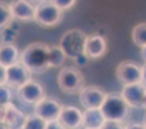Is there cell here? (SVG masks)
<instances>
[{
    "mask_svg": "<svg viewBox=\"0 0 146 129\" xmlns=\"http://www.w3.org/2000/svg\"><path fill=\"white\" fill-rule=\"evenodd\" d=\"M5 76H7V68L3 64H0V84L5 83Z\"/></svg>",
    "mask_w": 146,
    "mask_h": 129,
    "instance_id": "cell-28",
    "label": "cell"
},
{
    "mask_svg": "<svg viewBox=\"0 0 146 129\" xmlns=\"http://www.w3.org/2000/svg\"><path fill=\"white\" fill-rule=\"evenodd\" d=\"M12 13H10L9 2H2L0 0V30L9 28V25L12 23Z\"/></svg>",
    "mask_w": 146,
    "mask_h": 129,
    "instance_id": "cell-20",
    "label": "cell"
},
{
    "mask_svg": "<svg viewBox=\"0 0 146 129\" xmlns=\"http://www.w3.org/2000/svg\"><path fill=\"white\" fill-rule=\"evenodd\" d=\"M20 60V51L13 43H2L0 45V64H3L5 68L10 64L17 63Z\"/></svg>",
    "mask_w": 146,
    "mask_h": 129,
    "instance_id": "cell-17",
    "label": "cell"
},
{
    "mask_svg": "<svg viewBox=\"0 0 146 129\" xmlns=\"http://www.w3.org/2000/svg\"><path fill=\"white\" fill-rule=\"evenodd\" d=\"M100 129H125V124L121 121H110L105 119V122L100 126Z\"/></svg>",
    "mask_w": 146,
    "mask_h": 129,
    "instance_id": "cell-24",
    "label": "cell"
},
{
    "mask_svg": "<svg viewBox=\"0 0 146 129\" xmlns=\"http://www.w3.org/2000/svg\"><path fill=\"white\" fill-rule=\"evenodd\" d=\"M12 98H13V88H10L9 84L2 83L0 84V106L10 104Z\"/></svg>",
    "mask_w": 146,
    "mask_h": 129,
    "instance_id": "cell-22",
    "label": "cell"
},
{
    "mask_svg": "<svg viewBox=\"0 0 146 129\" xmlns=\"http://www.w3.org/2000/svg\"><path fill=\"white\" fill-rule=\"evenodd\" d=\"M100 109L105 116V119L121 121V122L128 118V113H129V108L119 93H106Z\"/></svg>",
    "mask_w": 146,
    "mask_h": 129,
    "instance_id": "cell-2",
    "label": "cell"
},
{
    "mask_svg": "<svg viewBox=\"0 0 146 129\" xmlns=\"http://www.w3.org/2000/svg\"><path fill=\"white\" fill-rule=\"evenodd\" d=\"M0 129H10V128L5 124V122H2V121H0Z\"/></svg>",
    "mask_w": 146,
    "mask_h": 129,
    "instance_id": "cell-31",
    "label": "cell"
},
{
    "mask_svg": "<svg viewBox=\"0 0 146 129\" xmlns=\"http://www.w3.org/2000/svg\"><path fill=\"white\" fill-rule=\"evenodd\" d=\"M78 94H80V104L85 109H96L101 106V103L106 96V91L101 86H95V84L86 86L85 84Z\"/></svg>",
    "mask_w": 146,
    "mask_h": 129,
    "instance_id": "cell-10",
    "label": "cell"
},
{
    "mask_svg": "<svg viewBox=\"0 0 146 129\" xmlns=\"http://www.w3.org/2000/svg\"><path fill=\"white\" fill-rule=\"evenodd\" d=\"M85 38H86V33H83L82 30H68L66 33H63V37L60 40V48L65 53L66 58H76V56L83 55V45H85Z\"/></svg>",
    "mask_w": 146,
    "mask_h": 129,
    "instance_id": "cell-5",
    "label": "cell"
},
{
    "mask_svg": "<svg viewBox=\"0 0 146 129\" xmlns=\"http://www.w3.org/2000/svg\"><path fill=\"white\" fill-rule=\"evenodd\" d=\"M48 2H52L55 7L60 9L62 12H66V10L73 9L76 5V0H48Z\"/></svg>",
    "mask_w": 146,
    "mask_h": 129,
    "instance_id": "cell-23",
    "label": "cell"
},
{
    "mask_svg": "<svg viewBox=\"0 0 146 129\" xmlns=\"http://www.w3.org/2000/svg\"><path fill=\"white\" fill-rule=\"evenodd\" d=\"M45 129H65V128L56 119H55V121H48V122H46V126H45Z\"/></svg>",
    "mask_w": 146,
    "mask_h": 129,
    "instance_id": "cell-25",
    "label": "cell"
},
{
    "mask_svg": "<svg viewBox=\"0 0 146 129\" xmlns=\"http://www.w3.org/2000/svg\"><path fill=\"white\" fill-rule=\"evenodd\" d=\"M12 18L18 22H33L35 15V5L30 3L28 0H12L9 3Z\"/></svg>",
    "mask_w": 146,
    "mask_h": 129,
    "instance_id": "cell-14",
    "label": "cell"
},
{
    "mask_svg": "<svg viewBox=\"0 0 146 129\" xmlns=\"http://www.w3.org/2000/svg\"><path fill=\"white\" fill-rule=\"evenodd\" d=\"M45 126L46 121H43L42 118H38L35 114H28V116H25L22 129H45Z\"/></svg>",
    "mask_w": 146,
    "mask_h": 129,
    "instance_id": "cell-21",
    "label": "cell"
},
{
    "mask_svg": "<svg viewBox=\"0 0 146 129\" xmlns=\"http://www.w3.org/2000/svg\"><path fill=\"white\" fill-rule=\"evenodd\" d=\"M116 80L123 84L145 83V66L135 61H121L116 66Z\"/></svg>",
    "mask_w": 146,
    "mask_h": 129,
    "instance_id": "cell-6",
    "label": "cell"
},
{
    "mask_svg": "<svg viewBox=\"0 0 146 129\" xmlns=\"http://www.w3.org/2000/svg\"><path fill=\"white\" fill-rule=\"evenodd\" d=\"M56 83L60 91L66 94H76L85 86V76L75 66H62L60 73L56 76Z\"/></svg>",
    "mask_w": 146,
    "mask_h": 129,
    "instance_id": "cell-3",
    "label": "cell"
},
{
    "mask_svg": "<svg viewBox=\"0 0 146 129\" xmlns=\"http://www.w3.org/2000/svg\"><path fill=\"white\" fill-rule=\"evenodd\" d=\"M73 61L76 64H80V66H83V64H86L88 63V58L85 55H80V56H76V58H73Z\"/></svg>",
    "mask_w": 146,
    "mask_h": 129,
    "instance_id": "cell-27",
    "label": "cell"
},
{
    "mask_svg": "<svg viewBox=\"0 0 146 129\" xmlns=\"http://www.w3.org/2000/svg\"><path fill=\"white\" fill-rule=\"evenodd\" d=\"M35 108H33V114L38 116V118H42L43 121H55L58 118V113L62 109V104L58 99H55V98H50V96H43L42 99L38 103L33 104Z\"/></svg>",
    "mask_w": 146,
    "mask_h": 129,
    "instance_id": "cell-11",
    "label": "cell"
},
{
    "mask_svg": "<svg viewBox=\"0 0 146 129\" xmlns=\"http://www.w3.org/2000/svg\"><path fill=\"white\" fill-rule=\"evenodd\" d=\"M17 98L20 103H23V104H35L38 103L45 94V90H43V86L40 83H36L33 80H28L27 83H23L22 86H18L17 88Z\"/></svg>",
    "mask_w": 146,
    "mask_h": 129,
    "instance_id": "cell-8",
    "label": "cell"
},
{
    "mask_svg": "<svg viewBox=\"0 0 146 129\" xmlns=\"http://www.w3.org/2000/svg\"><path fill=\"white\" fill-rule=\"evenodd\" d=\"M63 20V12L60 9H56L52 2H43L35 5V15H33V22L38 23L40 27H56L60 22Z\"/></svg>",
    "mask_w": 146,
    "mask_h": 129,
    "instance_id": "cell-4",
    "label": "cell"
},
{
    "mask_svg": "<svg viewBox=\"0 0 146 129\" xmlns=\"http://www.w3.org/2000/svg\"><path fill=\"white\" fill-rule=\"evenodd\" d=\"M80 129H90V128H80Z\"/></svg>",
    "mask_w": 146,
    "mask_h": 129,
    "instance_id": "cell-32",
    "label": "cell"
},
{
    "mask_svg": "<svg viewBox=\"0 0 146 129\" xmlns=\"http://www.w3.org/2000/svg\"><path fill=\"white\" fill-rule=\"evenodd\" d=\"M119 94L125 99V103L128 104V108L143 109L146 106V86H145V83L125 84Z\"/></svg>",
    "mask_w": 146,
    "mask_h": 129,
    "instance_id": "cell-7",
    "label": "cell"
},
{
    "mask_svg": "<svg viewBox=\"0 0 146 129\" xmlns=\"http://www.w3.org/2000/svg\"><path fill=\"white\" fill-rule=\"evenodd\" d=\"M20 63L30 73H45L48 70V45L42 41H33L20 53Z\"/></svg>",
    "mask_w": 146,
    "mask_h": 129,
    "instance_id": "cell-1",
    "label": "cell"
},
{
    "mask_svg": "<svg viewBox=\"0 0 146 129\" xmlns=\"http://www.w3.org/2000/svg\"><path fill=\"white\" fill-rule=\"evenodd\" d=\"M65 60L66 56L58 45L48 46V68H62Z\"/></svg>",
    "mask_w": 146,
    "mask_h": 129,
    "instance_id": "cell-18",
    "label": "cell"
},
{
    "mask_svg": "<svg viewBox=\"0 0 146 129\" xmlns=\"http://www.w3.org/2000/svg\"><path fill=\"white\" fill-rule=\"evenodd\" d=\"M125 129H146L143 122H128Z\"/></svg>",
    "mask_w": 146,
    "mask_h": 129,
    "instance_id": "cell-26",
    "label": "cell"
},
{
    "mask_svg": "<svg viewBox=\"0 0 146 129\" xmlns=\"http://www.w3.org/2000/svg\"><path fill=\"white\" fill-rule=\"evenodd\" d=\"M131 38H133V43H135L139 50H141V48H146V23L145 22L138 23L136 27L133 28Z\"/></svg>",
    "mask_w": 146,
    "mask_h": 129,
    "instance_id": "cell-19",
    "label": "cell"
},
{
    "mask_svg": "<svg viewBox=\"0 0 146 129\" xmlns=\"http://www.w3.org/2000/svg\"><path fill=\"white\" fill-rule=\"evenodd\" d=\"M30 3H35V5H38V3H43V2H46V0H28Z\"/></svg>",
    "mask_w": 146,
    "mask_h": 129,
    "instance_id": "cell-30",
    "label": "cell"
},
{
    "mask_svg": "<svg viewBox=\"0 0 146 129\" xmlns=\"http://www.w3.org/2000/svg\"><path fill=\"white\" fill-rule=\"evenodd\" d=\"M108 51V41L101 35H86L83 45V55L90 60H100Z\"/></svg>",
    "mask_w": 146,
    "mask_h": 129,
    "instance_id": "cell-9",
    "label": "cell"
},
{
    "mask_svg": "<svg viewBox=\"0 0 146 129\" xmlns=\"http://www.w3.org/2000/svg\"><path fill=\"white\" fill-rule=\"evenodd\" d=\"M82 116L83 113L78 108H75V106H62L56 121L65 129H80L82 128Z\"/></svg>",
    "mask_w": 146,
    "mask_h": 129,
    "instance_id": "cell-13",
    "label": "cell"
},
{
    "mask_svg": "<svg viewBox=\"0 0 146 129\" xmlns=\"http://www.w3.org/2000/svg\"><path fill=\"white\" fill-rule=\"evenodd\" d=\"M23 121H25V114L18 109V108H15L12 103L5 106V113H3L2 122H5L10 129H22Z\"/></svg>",
    "mask_w": 146,
    "mask_h": 129,
    "instance_id": "cell-15",
    "label": "cell"
},
{
    "mask_svg": "<svg viewBox=\"0 0 146 129\" xmlns=\"http://www.w3.org/2000/svg\"><path fill=\"white\" fill-rule=\"evenodd\" d=\"M28 80H32V73H30L20 61L7 66L5 84H9L10 88H15V90H17L18 86H22L23 83H27Z\"/></svg>",
    "mask_w": 146,
    "mask_h": 129,
    "instance_id": "cell-12",
    "label": "cell"
},
{
    "mask_svg": "<svg viewBox=\"0 0 146 129\" xmlns=\"http://www.w3.org/2000/svg\"><path fill=\"white\" fill-rule=\"evenodd\" d=\"M103 122H105V116H103L100 108H96V109H85V113L82 116V128L100 129V126Z\"/></svg>",
    "mask_w": 146,
    "mask_h": 129,
    "instance_id": "cell-16",
    "label": "cell"
},
{
    "mask_svg": "<svg viewBox=\"0 0 146 129\" xmlns=\"http://www.w3.org/2000/svg\"><path fill=\"white\" fill-rule=\"evenodd\" d=\"M3 113H5V106H0V121L3 119Z\"/></svg>",
    "mask_w": 146,
    "mask_h": 129,
    "instance_id": "cell-29",
    "label": "cell"
}]
</instances>
